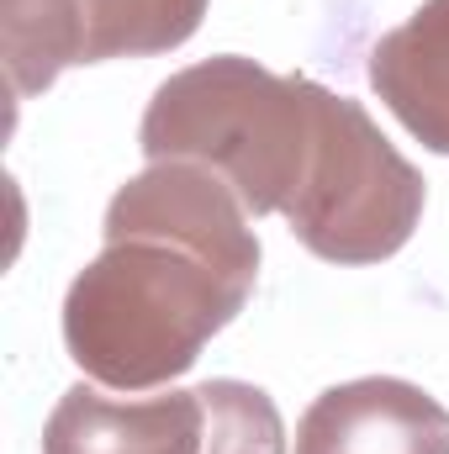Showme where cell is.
I'll return each instance as SVG.
<instances>
[{"label": "cell", "instance_id": "8992f818", "mask_svg": "<svg viewBox=\"0 0 449 454\" xmlns=\"http://www.w3.org/2000/svg\"><path fill=\"white\" fill-rule=\"evenodd\" d=\"M296 454H449V412L413 380L365 375L302 412Z\"/></svg>", "mask_w": 449, "mask_h": 454}, {"label": "cell", "instance_id": "6da1fadb", "mask_svg": "<svg viewBox=\"0 0 449 454\" xmlns=\"http://www.w3.org/2000/svg\"><path fill=\"white\" fill-rule=\"evenodd\" d=\"M106 248L64 296L75 364L112 391L185 375L243 312L259 238L238 191L201 164H148L106 207Z\"/></svg>", "mask_w": 449, "mask_h": 454}, {"label": "cell", "instance_id": "5b68a950", "mask_svg": "<svg viewBox=\"0 0 449 454\" xmlns=\"http://www.w3.org/2000/svg\"><path fill=\"white\" fill-rule=\"evenodd\" d=\"M201 16L207 0H0L5 90L21 101L75 64L169 53Z\"/></svg>", "mask_w": 449, "mask_h": 454}, {"label": "cell", "instance_id": "277c9868", "mask_svg": "<svg viewBox=\"0 0 449 454\" xmlns=\"http://www.w3.org/2000/svg\"><path fill=\"white\" fill-rule=\"evenodd\" d=\"M43 454H286L275 402L243 380L164 396L69 386L43 428Z\"/></svg>", "mask_w": 449, "mask_h": 454}, {"label": "cell", "instance_id": "52a82bcc", "mask_svg": "<svg viewBox=\"0 0 449 454\" xmlns=\"http://www.w3.org/2000/svg\"><path fill=\"white\" fill-rule=\"evenodd\" d=\"M370 85L434 153H449V0H423L370 48Z\"/></svg>", "mask_w": 449, "mask_h": 454}, {"label": "cell", "instance_id": "3957f363", "mask_svg": "<svg viewBox=\"0 0 449 454\" xmlns=\"http://www.w3.org/2000/svg\"><path fill=\"white\" fill-rule=\"evenodd\" d=\"M423 217V175L386 143L370 112L349 96H318V143L286 223L328 264L391 259Z\"/></svg>", "mask_w": 449, "mask_h": 454}, {"label": "cell", "instance_id": "7a4b0ae2", "mask_svg": "<svg viewBox=\"0 0 449 454\" xmlns=\"http://www.w3.org/2000/svg\"><path fill=\"white\" fill-rule=\"evenodd\" d=\"M323 85L270 74L254 59H207L169 74L143 116L148 164H201L238 191L243 212H286L318 143Z\"/></svg>", "mask_w": 449, "mask_h": 454}]
</instances>
